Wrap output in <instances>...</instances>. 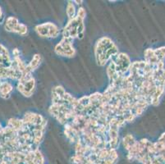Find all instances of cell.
Wrapping results in <instances>:
<instances>
[{
    "instance_id": "e0dca14e",
    "label": "cell",
    "mask_w": 165,
    "mask_h": 164,
    "mask_svg": "<svg viewBox=\"0 0 165 164\" xmlns=\"http://www.w3.org/2000/svg\"><path fill=\"white\" fill-rule=\"evenodd\" d=\"M136 140L135 137L132 135H127L122 139L123 146H124V148L127 149V151L136 144Z\"/></svg>"
},
{
    "instance_id": "30bf717a",
    "label": "cell",
    "mask_w": 165,
    "mask_h": 164,
    "mask_svg": "<svg viewBox=\"0 0 165 164\" xmlns=\"http://www.w3.org/2000/svg\"><path fill=\"white\" fill-rule=\"evenodd\" d=\"M22 121L25 125L31 126H39L47 125V120L42 115L32 112H28L24 115Z\"/></svg>"
},
{
    "instance_id": "8992f818",
    "label": "cell",
    "mask_w": 165,
    "mask_h": 164,
    "mask_svg": "<svg viewBox=\"0 0 165 164\" xmlns=\"http://www.w3.org/2000/svg\"><path fill=\"white\" fill-rule=\"evenodd\" d=\"M17 90L25 97H31L36 89V80L32 73H25L18 81L17 86Z\"/></svg>"
},
{
    "instance_id": "d6986e66",
    "label": "cell",
    "mask_w": 165,
    "mask_h": 164,
    "mask_svg": "<svg viewBox=\"0 0 165 164\" xmlns=\"http://www.w3.org/2000/svg\"><path fill=\"white\" fill-rule=\"evenodd\" d=\"M155 54L159 61H163L165 58V46L155 49Z\"/></svg>"
},
{
    "instance_id": "3957f363",
    "label": "cell",
    "mask_w": 165,
    "mask_h": 164,
    "mask_svg": "<svg viewBox=\"0 0 165 164\" xmlns=\"http://www.w3.org/2000/svg\"><path fill=\"white\" fill-rule=\"evenodd\" d=\"M48 113L63 126L71 123L74 116H76L73 108L62 104H52L48 109Z\"/></svg>"
},
{
    "instance_id": "5b68a950",
    "label": "cell",
    "mask_w": 165,
    "mask_h": 164,
    "mask_svg": "<svg viewBox=\"0 0 165 164\" xmlns=\"http://www.w3.org/2000/svg\"><path fill=\"white\" fill-rule=\"evenodd\" d=\"M116 73L119 76H127L132 64L129 56L125 53H118L110 61Z\"/></svg>"
},
{
    "instance_id": "4fadbf2b",
    "label": "cell",
    "mask_w": 165,
    "mask_h": 164,
    "mask_svg": "<svg viewBox=\"0 0 165 164\" xmlns=\"http://www.w3.org/2000/svg\"><path fill=\"white\" fill-rule=\"evenodd\" d=\"M165 85H157L156 86V90H155V93L153 94L152 98H151V102H150V105L153 106H158L159 104L160 98L164 93Z\"/></svg>"
},
{
    "instance_id": "9a60e30c",
    "label": "cell",
    "mask_w": 165,
    "mask_h": 164,
    "mask_svg": "<svg viewBox=\"0 0 165 164\" xmlns=\"http://www.w3.org/2000/svg\"><path fill=\"white\" fill-rule=\"evenodd\" d=\"M144 55H145V62L147 63L151 67L155 65V64H157L159 62V59L157 58V57L155 56V49H153V48H147L145 51Z\"/></svg>"
},
{
    "instance_id": "ac0fdd59",
    "label": "cell",
    "mask_w": 165,
    "mask_h": 164,
    "mask_svg": "<svg viewBox=\"0 0 165 164\" xmlns=\"http://www.w3.org/2000/svg\"><path fill=\"white\" fill-rule=\"evenodd\" d=\"M66 13L67 17H68V21L73 19L76 16V7L74 5V3L72 1H68V3L67 5Z\"/></svg>"
},
{
    "instance_id": "cb8c5ba5",
    "label": "cell",
    "mask_w": 165,
    "mask_h": 164,
    "mask_svg": "<svg viewBox=\"0 0 165 164\" xmlns=\"http://www.w3.org/2000/svg\"><path fill=\"white\" fill-rule=\"evenodd\" d=\"M73 3H76V4H82V3H83V1H73Z\"/></svg>"
},
{
    "instance_id": "9c48e42d",
    "label": "cell",
    "mask_w": 165,
    "mask_h": 164,
    "mask_svg": "<svg viewBox=\"0 0 165 164\" xmlns=\"http://www.w3.org/2000/svg\"><path fill=\"white\" fill-rule=\"evenodd\" d=\"M5 30L9 32L17 34L19 36H24L28 33V27L22 23L19 22V21L15 17H9L5 21Z\"/></svg>"
},
{
    "instance_id": "52a82bcc",
    "label": "cell",
    "mask_w": 165,
    "mask_h": 164,
    "mask_svg": "<svg viewBox=\"0 0 165 164\" xmlns=\"http://www.w3.org/2000/svg\"><path fill=\"white\" fill-rule=\"evenodd\" d=\"M72 39L63 37L54 48V52L57 55L65 58H73L76 55V49L73 46Z\"/></svg>"
},
{
    "instance_id": "277c9868",
    "label": "cell",
    "mask_w": 165,
    "mask_h": 164,
    "mask_svg": "<svg viewBox=\"0 0 165 164\" xmlns=\"http://www.w3.org/2000/svg\"><path fill=\"white\" fill-rule=\"evenodd\" d=\"M88 158L94 164H116L118 155L116 149L105 148L91 150Z\"/></svg>"
},
{
    "instance_id": "6da1fadb",
    "label": "cell",
    "mask_w": 165,
    "mask_h": 164,
    "mask_svg": "<svg viewBox=\"0 0 165 164\" xmlns=\"http://www.w3.org/2000/svg\"><path fill=\"white\" fill-rule=\"evenodd\" d=\"M118 53V48L115 43L108 37L99 38L94 45V57L96 63L100 67H104Z\"/></svg>"
},
{
    "instance_id": "7a4b0ae2",
    "label": "cell",
    "mask_w": 165,
    "mask_h": 164,
    "mask_svg": "<svg viewBox=\"0 0 165 164\" xmlns=\"http://www.w3.org/2000/svg\"><path fill=\"white\" fill-rule=\"evenodd\" d=\"M86 10L84 8H79L76 10V16L73 19L69 20L67 25L63 30V37L70 39H81L84 37L85 24L84 20L86 18Z\"/></svg>"
},
{
    "instance_id": "7c38bea8",
    "label": "cell",
    "mask_w": 165,
    "mask_h": 164,
    "mask_svg": "<svg viewBox=\"0 0 165 164\" xmlns=\"http://www.w3.org/2000/svg\"><path fill=\"white\" fill-rule=\"evenodd\" d=\"M13 91V86L10 82L7 81H3L0 86V97L8 99L10 98L11 93Z\"/></svg>"
},
{
    "instance_id": "603a6c76",
    "label": "cell",
    "mask_w": 165,
    "mask_h": 164,
    "mask_svg": "<svg viewBox=\"0 0 165 164\" xmlns=\"http://www.w3.org/2000/svg\"><path fill=\"white\" fill-rule=\"evenodd\" d=\"M161 78H162V80L165 83V69L164 70H163V71L161 72Z\"/></svg>"
},
{
    "instance_id": "5bb4252c",
    "label": "cell",
    "mask_w": 165,
    "mask_h": 164,
    "mask_svg": "<svg viewBox=\"0 0 165 164\" xmlns=\"http://www.w3.org/2000/svg\"><path fill=\"white\" fill-rule=\"evenodd\" d=\"M41 57L40 54H35L30 63L26 65V72L32 73L36 69L38 68L41 63Z\"/></svg>"
},
{
    "instance_id": "7402d4cb",
    "label": "cell",
    "mask_w": 165,
    "mask_h": 164,
    "mask_svg": "<svg viewBox=\"0 0 165 164\" xmlns=\"http://www.w3.org/2000/svg\"><path fill=\"white\" fill-rule=\"evenodd\" d=\"M3 10H2V8L0 7V22H2L3 21Z\"/></svg>"
},
{
    "instance_id": "ba28073f",
    "label": "cell",
    "mask_w": 165,
    "mask_h": 164,
    "mask_svg": "<svg viewBox=\"0 0 165 164\" xmlns=\"http://www.w3.org/2000/svg\"><path fill=\"white\" fill-rule=\"evenodd\" d=\"M35 30L38 34V36L43 38L54 39L60 35L59 28L53 22H44L39 24L36 25Z\"/></svg>"
},
{
    "instance_id": "2e32d148",
    "label": "cell",
    "mask_w": 165,
    "mask_h": 164,
    "mask_svg": "<svg viewBox=\"0 0 165 164\" xmlns=\"http://www.w3.org/2000/svg\"><path fill=\"white\" fill-rule=\"evenodd\" d=\"M8 126L13 128V130H15L17 132L21 131L24 126V122H23L22 119L18 118H11L8 120Z\"/></svg>"
},
{
    "instance_id": "44dd1931",
    "label": "cell",
    "mask_w": 165,
    "mask_h": 164,
    "mask_svg": "<svg viewBox=\"0 0 165 164\" xmlns=\"http://www.w3.org/2000/svg\"><path fill=\"white\" fill-rule=\"evenodd\" d=\"M158 141L165 142V132L164 133H163V134L160 135V137L159 138V139H158Z\"/></svg>"
},
{
    "instance_id": "8fae6325",
    "label": "cell",
    "mask_w": 165,
    "mask_h": 164,
    "mask_svg": "<svg viewBox=\"0 0 165 164\" xmlns=\"http://www.w3.org/2000/svg\"><path fill=\"white\" fill-rule=\"evenodd\" d=\"M64 134L66 135L67 139L71 144H76L81 137V132L71 126V124H67L64 126Z\"/></svg>"
},
{
    "instance_id": "ffe728a7",
    "label": "cell",
    "mask_w": 165,
    "mask_h": 164,
    "mask_svg": "<svg viewBox=\"0 0 165 164\" xmlns=\"http://www.w3.org/2000/svg\"><path fill=\"white\" fill-rule=\"evenodd\" d=\"M13 58H17V57H20V51L18 48H14L13 50Z\"/></svg>"
}]
</instances>
